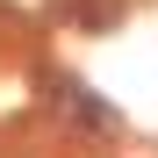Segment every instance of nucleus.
Returning <instances> with one entry per match:
<instances>
[{
  "instance_id": "f257e3e1",
  "label": "nucleus",
  "mask_w": 158,
  "mask_h": 158,
  "mask_svg": "<svg viewBox=\"0 0 158 158\" xmlns=\"http://www.w3.org/2000/svg\"><path fill=\"white\" fill-rule=\"evenodd\" d=\"M72 108L86 115V122H101V129H115V108H101V101H94L86 86H72Z\"/></svg>"
}]
</instances>
